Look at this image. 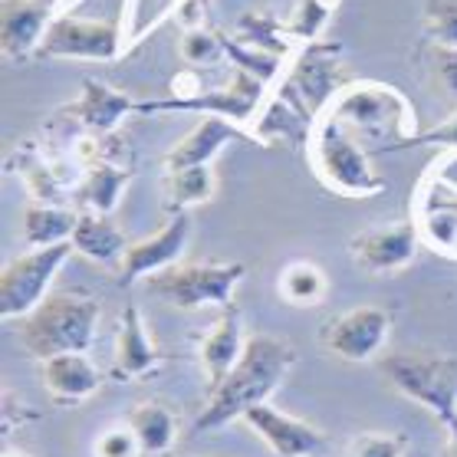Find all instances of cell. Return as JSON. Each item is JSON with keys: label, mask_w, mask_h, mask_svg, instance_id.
I'll use <instances>...</instances> for the list:
<instances>
[{"label": "cell", "mask_w": 457, "mask_h": 457, "mask_svg": "<svg viewBox=\"0 0 457 457\" xmlns=\"http://www.w3.org/2000/svg\"><path fill=\"white\" fill-rule=\"evenodd\" d=\"M4 457H30V454H23V451H7Z\"/></svg>", "instance_id": "34"}, {"label": "cell", "mask_w": 457, "mask_h": 457, "mask_svg": "<svg viewBox=\"0 0 457 457\" xmlns=\"http://www.w3.org/2000/svg\"><path fill=\"white\" fill-rule=\"evenodd\" d=\"M378 369L398 395L431 411L441 425L457 418V359L435 353H392Z\"/></svg>", "instance_id": "4"}, {"label": "cell", "mask_w": 457, "mask_h": 457, "mask_svg": "<svg viewBox=\"0 0 457 457\" xmlns=\"http://www.w3.org/2000/svg\"><path fill=\"white\" fill-rule=\"evenodd\" d=\"M339 0H300L296 4V17L290 23V33L300 40H312L322 30V23L329 21V13Z\"/></svg>", "instance_id": "27"}, {"label": "cell", "mask_w": 457, "mask_h": 457, "mask_svg": "<svg viewBox=\"0 0 457 457\" xmlns=\"http://www.w3.org/2000/svg\"><path fill=\"white\" fill-rule=\"evenodd\" d=\"M392 333V312L382 306H355L322 326V349L343 362H372Z\"/></svg>", "instance_id": "8"}, {"label": "cell", "mask_w": 457, "mask_h": 457, "mask_svg": "<svg viewBox=\"0 0 457 457\" xmlns=\"http://www.w3.org/2000/svg\"><path fill=\"white\" fill-rule=\"evenodd\" d=\"M125 425L136 431L142 454H168L178 437V418L162 402H138Z\"/></svg>", "instance_id": "23"}, {"label": "cell", "mask_w": 457, "mask_h": 457, "mask_svg": "<svg viewBox=\"0 0 457 457\" xmlns=\"http://www.w3.org/2000/svg\"><path fill=\"white\" fill-rule=\"evenodd\" d=\"M162 359H165V353L148 339L142 310L136 303L125 306L122 316H119V336H115V372L129 382H136L142 375L155 372Z\"/></svg>", "instance_id": "17"}, {"label": "cell", "mask_w": 457, "mask_h": 457, "mask_svg": "<svg viewBox=\"0 0 457 457\" xmlns=\"http://www.w3.org/2000/svg\"><path fill=\"white\" fill-rule=\"evenodd\" d=\"M408 145H445V148H457V109L454 115L447 119L445 125H437V129H431V132H425V136H411L408 142H402L398 148H408Z\"/></svg>", "instance_id": "32"}, {"label": "cell", "mask_w": 457, "mask_h": 457, "mask_svg": "<svg viewBox=\"0 0 457 457\" xmlns=\"http://www.w3.org/2000/svg\"><path fill=\"white\" fill-rule=\"evenodd\" d=\"M421 247V230L415 220H402L392 228H375L365 234H355L349 240V253H353L355 267H362L365 273H398L411 267Z\"/></svg>", "instance_id": "11"}, {"label": "cell", "mask_w": 457, "mask_h": 457, "mask_svg": "<svg viewBox=\"0 0 457 457\" xmlns=\"http://www.w3.org/2000/svg\"><path fill=\"white\" fill-rule=\"evenodd\" d=\"M73 240L53 244V247H33L21 257L7 260L0 273V316L4 320H23L50 296V283L60 267L73 257Z\"/></svg>", "instance_id": "7"}, {"label": "cell", "mask_w": 457, "mask_h": 457, "mask_svg": "<svg viewBox=\"0 0 457 457\" xmlns=\"http://www.w3.org/2000/svg\"><path fill=\"white\" fill-rule=\"evenodd\" d=\"M40 382L53 402L70 405V402H86L89 395H96L103 388V372L86 353H66L40 362Z\"/></svg>", "instance_id": "15"}, {"label": "cell", "mask_w": 457, "mask_h": 457, "mask_svg": "<svg viewBox=\"0 0 457 457\" xmlns=\"http://www.w3.org/2000/svg\"><path fill=\"white\" fill-rule=\"evenodd\" d=\"M405 437L402 435H362L355 437L345 457H402Z\"/></svg>", "instance_id": "31"}, {"label": "cell", "mask_w": 457, "mask_h": 457, "mask_svg": "<svg viewBox=\"0 0 457 457\" xmlns=\"http://www.w3.org/2000/svg\"><path fill=\"white\" fill-rule=\"evenodd\" d=\"M260 89H263V79H257L247 70H237L234 83H228L224 89H208V93L195 96V99H152V103H138V112H204L230 119V122H244L257 109Z\"/></svg>", "instance_id": "12"}, {"label": "cell", "mask_w": 457, "mask_h": 457, "mask_svg": "<svg viewBox=\"0 0 457 457\" xmlns=\"http://www.w3.org/2000/svg\"><path fill=\"white\" fill-rule=\"evenodd\" d=\"M96 457H142V445L129 425H115L96 437Z\"/></svg>", "instance_id": "29"}, {"label": "cell", "mask_w": 457, "mask_h": 457, "mask_svg": "<svg viewBox=\"0 0 457 457\" xmlns=\"http://www.w3.org/2000/svg\"><path fill=\"white\" fill-rule=\"evenodd\" d=\"M220 37L218 33L204 30V27H195V30H185L181 43H178V53H181V60L191 62V66H201V62H211L220 56Z\"/></svg>", "instance_id": "28"}, {"label": "cell", "mask_w": 457, "mask_h": 457, "mask_svg": "<svg viewBox=\"0 0 457 457\" xmlns=\"http://www.w3.org/2000/svg\"><path fill=\"white\" fill-rule=\"evenodd\" d=\"M293 362H296V353L287 339L267 333L250 336L244 355L228 372V378L208 392V402L201 408V415L195 418V431L214 435L220 428H228L230 421H240L250 408L267 405V398L277 392V385L290 375Z\"/></svg>", "instance_id": "1"}, {"label": "cell", "mask_w": 457, "mask_h": 457, "mask_svg": "<svg viewBox=\"0 0 457 457\" xmlns=\"http://www.w3.org/2000/svg\"><path fill=\"white\" fill-rule=\"evenodd\" d=\"M310 158L316 178L343 198H375L378 191H385V178L375 171L362 148L355 145L353 132L336 122L333 115H316Z\"/></svg>", "instance_id": "3"}, {"label": "cell", "mask_w": 457, "mask_h": 457, "mask_svg": "<svg viewBox=\"0 0 457 457\" xmlns=\"http://www.w3.org/2000/svg\"><path fill=\"white\" fill-rule=\"evenodd\" d=\"M76 224H79V211L60 208V204H43V201H30V204L23 208L21 237L30 250L53 247V244L73 240Z\"/></svg>", "instance_id": "20"}, {"label": "cell", "mask_w": 457, "mask_h": 457, "mask_svg": "<svg viewBox=\"0 0 457 457\" xmlns=\"http://www.w3.org/2000/svg\"><path fill=\"white\" fill-rule=\"evenodd\" d=\"M428 70H431V79H435L437 89L454 96L457 103V50L431 43V50H428Z\"/></svg>", "instance_id": "30"}, {"label": "cell", "mask_w": 457, "mask_h": 457, "mask_svg": "<svg viewBox=\"0 0 457 457\" xmlns=\"http://www.w3.org/2000/svg\"><path fill=\"white\" fill-rule=\"evenodd\" d=\"M240 132L237 125L230 119H220V115H208L204 122H198L191 132H187L181 142L168 148L165 155V168L168 171H181V168H198V165H211L218 152L230 142H237Z\"/></svg>", "instance_id": "18"}, {"label": "cell", "mask_w": 457, "mask_h": 457, "mask_svg": "<svg viewBox=\"0 0 457 457\" xmlns=\"http://www.w3.org/2000/svg\"><path fill=\"white\" fill-rule=\"evenodd\" d=\"M425 33L435 46H451V50H457V0H428Z\"/></svg>", "instance_id": "26"}, {"label": "cell", "mask_w": 457, "mask_h": 457, "mask_svg": "<svg viewBox=\"0 0 457 457\" xmlns=\"http://www.w3.org/2000/svg\"><path fill=\"white\" fill-rule=\"evenodd\" d=\"M138 109V103H132L125 93L112 89L109 83H99V79H83V96L70 103L62 109V115H70L76 122L83 125L86 132H93V136H109L119 129L125 115Z\"/></svg>", "instance_id": "16"}, {"label": "cell", "mask_w": 457, "mask_h": 457, "mask_svg": "<svg viewBox=\"0 0 457 457\" xmlns=\"http://www.w3.org/2000/svg\"><path fill=\"white\" fill-rule=\"evenodd\" d=\"M445 454L457 457V418H451L445 425Z\"/></svg>", "instance_id": "33"}, {"label": "cell", "mask_w": 457, "mask_h": 457, "mask_svg": "<svg viewBox=\"0 0 457 457\" xmlns=\"http://www.w3.org/2000/svg\"><path fill=\"white\" fill-rule=\"evenodd\" d=\"M218 191V178H214V168L198 165V168H181V171H168L165 178V211L175 218V214H185L187 208H198V204H208Z\"/></svg>", "instance_id": "24"}, {"label": "cell", "mask_w": 457, "mask_h": 457, "mask_svg": "<svg viewBox=\"0 0 457 457\" xmlns=\"http://www.w3.org/2000/svg\"><path fill=\"white\" fill-rule=\"evenodd\" d=\"M244 322H240V312L234 306L220 312V320L214 322V329H211L204 339H201V369L208 375V385L211 388H218L228 372L237 365V359L244 355Z\"/></svg>", "instance_id": "19"}, {"label": "cell", "mask_w": 457, "mask_h": 457, "mask_svg": "<svg viewBox=\"0 0 457 457\" xmlns=\"http://www.w3.org/2000/svg\"><path fill=\"white\" fill-rule=\"evenodd\" d=\"M326 115H333L339 125L355 129V132H365V136L392 132L395 138H405L408 129L415 125V109H411V103H408L398 89L378 86V83L345 86L343 93H336L333 105H329Z\"/></svg>", "instance_id": "6"}, {"label": "cell", "mask_w": 457, "mask_h": 457, "mask_svg": "<svg viewBox=\"0 0 457 457\" xmlns=\"http://www.w3.org/2000/svg\"><path fill=\"white\" fill-rule=\"evenodd\" d=\"M73 247L76 253H83V257L96 260V263H119L129 240H125V230L109 214L83 211L79 224L73 230Z\"/></svg>", "instance_id": "21"}, {"label": "cell", "mask_w": 457, "mask_h": 457, "mask_svg": "<svg viewBox=\"0 0 457 457\" xmlns=\"http://www.w3.org/2000/svg\"><path fill=\"white\" fill-rule=\"evenodd\" d=\"M247 277L244 263H175L168 270L155 273L145 280V290L168 306L178 310H204V306H220L228 310L234 300V290Z\"/></svg>", "instance_id": "5"}, {"label": "cell", "mask_w": 457, "mask_h": 457, "mask_svg": "<svg viewBox=\"0 0 457 457\" xmlns=\"http://www.w3.org/2000/svg\"><path fill=\"white\" fill-rule=\"evenodd\" d=\"M122 53L119 27L60 13L43 37L37 60H115Z\"/></svg>", "instance_id": "9"}, {"label": "cell", "mask_w": 457, "mask_h": 457, "mask_svg": "<svg viewBox=\"0 0 457 457\" xmlns=\"http://www.w3.org/2000/svg\"><path fill=\"white\" fill-rule=\"evenodd\" d=\"M132 181V168L115 165V162H99L96 168L83 171V181L76 187V201L93 214H112L122 201V191Z\"/></svg>", "instance_id": "22"}, {"label": "cell", "mask_w": 457, "mask_h": 457, "mask_svg": "<svg viewBox=\"0 0 457 457\" xmlns=\"http://www.w3.org/2000/svg\"><path fill=\"white\" fill-rule=\"evenodd\" d=\"M187 240H191V218L187 214H175L165 228L142 237L136 244H129L119 260V283L122 287H136V283L155 277V273L175 267L181 253H185Z\"/></svg>", "instance_id": "10"}, {"label": "cell", "mask_w": 457, "mask_h": 457, "mask_svg": "<svg viewBox=\"0 0 457 457\" xmlns=\"http://www.w3.org/2000/svg\"><path fill=\"white\" fill-rule=\"evenodd\" d=\"M99 300L83 290H60L21 320L17 339L33 359H53L66 353H89L99 326Z\"/></svg>", "instance_id": "2"}, {"label": "cell", "mask_w": 457, "mask_h": 457, "mask_svg": "<svg viewBox=\"0 0 457 457\" xmlns=\"http://www.w3.org/2000/svg\"><path fill=\"white\" fill-rule=\"evenodd\" d=\"M56 0H4L0 4V46L11 62L37 60L40 43L56 21Z\"/></svg>", "instance_id": "14"}, {"label": "cell", "mask_w": 457, "mask_h": 457, "mask_svg": "<svg viewBox=\"0 0 457 457\" xmlns=\"http://www.w3.org/2000/svg\"><path fill=\"white\" fill-rule=\"evenodd\" d=\"M277 290L290 306H300V310H310V306H320L329 293V280L326 273L310 263V260H296L290 267L280 270V280H277Z\"/></svg>", "instance_id": "25"}, {"label": "cell", "mask_w": 457, "mask_h": 457, "mask_svg": "<svg viewBox=\"0 0 457 457\" xmlns=\"http://www.w3.org/2000/svg\"><path fill=\"white\" fill-rule=\"evenodd\" d=\"M240 421L270 447L273 457H316L326 447V435H322L320 428L287 415V411L273 405L250 408Z\"/></svg>", "instance_id": "13"}]
</instances>
